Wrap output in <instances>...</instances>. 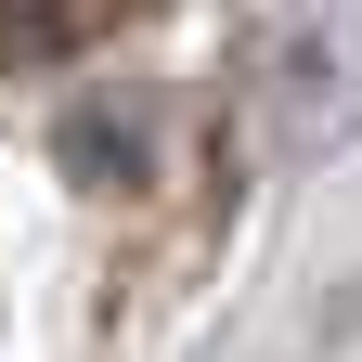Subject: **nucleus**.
Returning a JSON list of instances; mask_svg holds the SVG:
<instances>
[{
  "label": "nucleus",
  "mask_w": 362,
  "mask_h": 362,
  "mask_svg": "<svg viewBox=\"0 0 362 362\" xmlns=\"http://www.w3.org/2000/svg\"><path fill=\"white\" fill-rule=\"evenodd\" d=\"M233 117L285 168H324L337 143H362V0H246L233 13Z\"/></svg>",
  "instance_id": "obj_1"
},
{
  "label": "nucleus",
  "mask_w": 362,
  "mask_h": 362,
  "mask_svg": "<svg viewBox=\"0 0 362 362\" xmlns=\"http://www.w3.org/2000/svg\"><path fill=\"white\" fill-rule=\"evenodd\" d=\"M104 13H117V0H0V78H13V65H65Z\"/></svg>",
  "instance_id": "obj_2"
},
{
  "label": "nucleus",
  "mask_w": 362,
  "mask_h": 362,
  "mask_svg": "<svg viewBox=\"0 0 362 362\" xmlns=\"http://www.w3.org/2000/svg\"><path fill=\"white\" fill-rule=\"evenodd\" d=\"M337 324H362V285H349V298H337Z\"/></svg>",
  "instance_id": "obj_3"
}]
</instances>
